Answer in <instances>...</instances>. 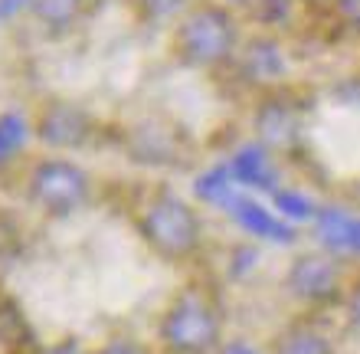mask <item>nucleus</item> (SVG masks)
Masks as SVG:
<instances>
[{"label":"nucleus","mask_w":360,"mask_h":354,"mask_svg":"<svg viewBox=\"0 0 360 354\" xmlns=\"http://www.w3.org/2000/svg\"><path fill=\"white\" fill-rule=\"evenodd\" d=\"M164 341L180 354H203L219 341V315L203 296L187 292L164 318Z\"/></svg>","instance_id":"obj_1"},{"label":"nucleus","mask_w":360,"mask_h":354,"mask_svg":"<svg viewBox=\"0 0 360 354\" xmlns=\"http://www.w3.org/2000/svg\"><path fill=\"white\" fill-rule=\"evenodd\" d=\"M144 236L164 256H187L200 243V220L184 201L161 194L144 213Z\"/></svg>","instance_id":"obj_2"},{"label":"nucleus","mask_w":360,"mask_h":354,"mask_svg":"<svg viewBox=\"0 0 360 354\" xmlns=\"http://www.w3.org/2000/svg\"><path fill=\"white\" fill-rule=\"evenodd\" d=\"M236 43V27L223 10H197L187 23L180 27L177 49L180 56L193 66H207L229 56V49Z\"/></svg>","instance_id":"obj_3"},{"label":"nucleus","mask_w":360,"mask_h":354,"mask_svg":"<svg viewBox=\"0 0 360 354\" xmlns=\"http://www.w3.org/2000/svg\"><path fill=\"white\" fill-rule=\"evenodd\" d=\"M33 194H37L39 207H46L56 217H66L89 197L86 174L66 161H46L39 164L33 174Z\"/></svg>","instance_id":"obj_4"},{"label":"nucleus","mask_w":360,"mask_h":354,"mask_svg":"<svg viewBox=\"0 0 360 354\" xmlns=\"http://www.w3.org/2000/svg\"><path fill=\"white\" fill-rule=\"evenodd\" d=\"M288 289L298 298H308V302L334 298L338 296V269L328 256L308 253V256L295 259L292 272H288Z\"/></svg>","instance_id":"obj_5"},{"label":"nucleus","mask_w":360,"mask_h":354,"mask_svg":"<svg viewBox=\"0 0 360 354\" xmlns=\"http://www.w3.org/2000/svg\"><path fill=\"white\" fill-rule=\"evenodd\" d=\"M229 213L236 217V223L243 227V230L252 233V236H259V239H278V243H292L295 239L292 223L282 220V217H272V213L256 201H246V197H243Z\"/></svg>","instance_id":"obj_6"},{"label":"nucleus","mask_w":360,"mask_h":354,"mask_svg":"<svg viewBox=\"0 0 360 354\" xmlns=\"http://www.w3.org/2000/svg\"><path fill=\"white\" fill-rule=\"evenodd\" d=\"M256 132L266 144L288 148L298 138V115L288 106H282V102H266L256 115Z\"/></svg>","instance_id":"obj_7"},{"label":"nucleus","mask_w":360,"mask_h":354,"mask_svg":"<svg viewBox=\"0 0 360 354\" xmlns=\"http://www.w3.org/2000/svg\"><path fill=\"white\" fill-rule=\"evenodd\" d=\"M229 171L239 184H249V187H259V191H272L275 187V164L269 161V154L259 144H246L233 158Z\"/></svg>","instance_id":"obj_8"},{"label":"nucleus","mask_w":360,"mask_h":354,"mask_svg":"<svg viewBox=\"0 0 360 354\" xmlns=\"http://www.w3.org/2000/svg\"><path fill=\"white\" fill-rule=\"evenodd\" d=\"M39 132H43V141L49 144H79L89 134V118L79 108L56 106L53 112H46Z\"/></svg>","instance_id":"obj_9"},{"label":"nucleus","mask_w":360,"mask_h":354,"mask_svg":"<svg viewBox=\"0 0 360 354\" xmlns=\"http://www.w3.org/2000/svg\"><path fill=\"white\" fill-rule=\"evenodd\" d=\"M197 194L213 207H223V210H233L239 201H243V191H239V181L233 177L229 164H219L213 171H207L203 177H197Z\"/></svg>","instance_id":"obj_10"},{"label":"nucleus","mask_w":360,"mask_h":354,"mask_svg":"<svg viewBox=\"0 0 360 354\" xmlns=\"http://www.w3.org/2000/svg\"><path fill=\"white\" fill-rule=\"evenodd\" d=\"M318 236L324 239V246L334 249V253H341V249H351V239H354V217L341 210V207H324L318 210Z\"/></svg>","instance_id":"obj_11"},{"label":"nucleus","mask_w":360,"mask_h":354,"mask_svg":"<svg viewBox=\"0 0 360 354\" xmlns=\"http://www.w3.org/2000/svg\"><path fill=\"white\" fill-rule=\"evenodd\" d=\"M246 69L256 79H275V76H282L285 59H282V53H278V46H275V43L259 39V43H252V46H249V53H246Z\"/></svg>","instance_id":"obj_12"},{"label":"nucleus","mask_w":360,"mask_h":354,"mask_svg":"<svg viewBox=\"0 0 360 354\" xmlns=\"http://www.w3.org/2000/svg\"><path fill=\"white\" fill-rule=\"evenodd\" d=\"M275 354H331V345L318 331H311V328H292L278 341Z\"/></svg>","instance_id":"obj_13"},{"label":"nucleus","mask_w":360,"mask_h":354,"mask_svg":"<svg viewBox=\"0 0 360 354\" xmlns=\"http://www.w3.org/2000/svg\"><path fill=\"white\" fill-rule=\"evenodd\" d=\"M275 207H278V213H282L285 220H314V217H318V207L295 191L275 194Z\"/></svg>","instance_id":"obj_14"},{"label":"nucleus","mask_w":360,"mask_h":354,"mask_svg":"<svg viewBox=\"0 0 360 354\" xmlns=\"http://www.w3.org/2000/svg\"><path fill=\"white\" fill-rule=\"evenodd\" d=\"M27 141V122L23 115H0V158H7Z\"/></svg>","instance_id":"obj_15"},{"label":"nucleus","mask_w":360,"mask_h":354,"mask_svg":"<svg viewBox=\"0 0 360 354\" xmlns=\"http://www.w3.org/2000/svg\"><path fill=\"white\" fill-rule=\"evenodd\" d=\"M33 7H37V13L43 20H49V23H66V20H72V13H76L79 0H33Z\"/></svg>","instance_id":"obj_16"},{"label":"nucleus","mask_w":360,"mask_h":354,"mask_svg":"<svg viewBox=\"0 0 360 354\" xmlns=\"http://www.w3.org/2000/svg\"><path fill=\"white\" fill-rule=\"evenodd\" d=\"M134 4H138L144 13H151V17H171L187 0H134Z\"/></svg>","instance_id":"obj_17"},{"label":"nucleus","mask_w":360,"mask_h":354,"mask_svg":"<svg viewBox=\"0 0 360 354\" xmlns=\"http://www.w3.org/2000/svg\"><path fill=\"white\" fill-rule=\"evenodd\" d=\"M338 7H341V13H344L347 20L360 23V0H338Z\"/></svg>","instance_id":"obj_18"},{"label":"nucleus","mask_w":360,"mask_h":354,"mask_svg":"<svg viewBox=\"0 0 360 354\" xmlns=\"http://www.w3.org/2000/svg\"><path fill=\"white\" fill-rule=\"evenodd\" d=\"M347 315H351V322H354V328L360 331V289L351 296V305H347Z\"/></svg>","instance_id":"obj_19"},{"label":"nucleus","mask_w":360,"mask_h":354,"mask_svg":"<svg viewBox=\"0 0 360 354\" xmlns=\"http://www.w3.org/2000/svg\"><path fill=\"white\" fill-rule=\"evenodd\" d=\"M98 354H144L138 345H108V348H102Z\"/></svg>","instance_id":"obj_20"},{"label":"nucleus","mask_w":360,"mask_h":354,"mask_svg":"<svg viewBox=\"0 0 360 354\" xmlns=\"http://www.w3.org/2000/svg\"><path fill=\"white\" fill-rule=\"evenodd\" d=\"M223 354H259L256 348H249V345H243V341H233L229 348H223Z\"/></svg>","instance_id":"obj_21"},{"label":"nucleus","mask_w":360,"mask_h":354,"mask_svg":"<svg viewBox=\"0 0 360 354\" xmlns=\"http://www.w3.org/2000/svg\"><path fill=\"white\" fill-rule=\"evenodd\" d=\"M46 354H82V351H79V345H56V348H49Z\"/></svg>","instance_id":"obj_22"},{"label":"nucleus","mask_w":360,"mask_h":354,"mask_svg":"<svg viewBox=\"0 0 360 354\" xmlns=\"http://www.w3.org/2000/svg\"><path fill=\"white\" fill-rule=\"evenodd\" d=\"M351 249H354V253H360V220L354 223V239H351Z\"/></svg>","instance_id":"obj_23"}]
</instances>
